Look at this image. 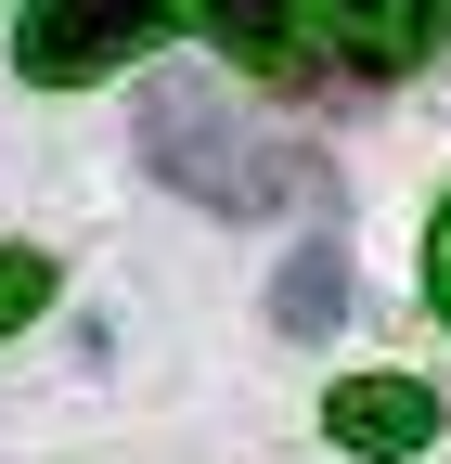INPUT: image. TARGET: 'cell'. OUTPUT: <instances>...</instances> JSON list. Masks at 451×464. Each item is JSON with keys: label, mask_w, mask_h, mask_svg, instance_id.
<instances>
[{"label": "cell", "mask_w": 451, "mask_h": 464, "mask_svg": "<svg viewBox=\"0 0 451 464\" xmlns=\"http://www.w3.org/2000/svg\"><path fill=\"white\" fill-rule=\"evenodd\" d=\"M426 297H438V323H451V207L426 219Z\"/></svg>", "instance_id": "cell-8"}, {"label": "cell", "mask_w": 451, "mask_h": 464, "mask_svg": "<svg viewBox=\"0 0 451 464\" xmlns=\"http://www.w3.org/2000/svg\"><path fill=\"white\" fill-rule=\"evenodd\" d=\"M335 310H349V246L310 232V246L271 271V323H284V335H335Z\"/></svg>", "instance_id": "cell-4"}, {"label": "cell", "mask_w": 451, "mask_h": 464, "mask_svg": "<svg viewBox=\"0 0 451 464\" xmlns=\"http://www.w3.org/2000/svg\"><path fill=\"white\" fill-rule=\"evenodd\" d=\"M39 310H52V258H39V246H0V335L39 323Z\"/></svg>", "instance_id": "cell-6"}, {"label": "cell", "mask_w": 451, "mask_h": 464, "mask_svg": "<svg viewBox=\"0 0 451 464\" xmlns=\"http://www.w3.org/2000/svg\"><path fill=\"white\" fill-rule=\"evenodd\" d=\"M322 426H335V451L400 464V451L438 439V387L426 374H349V387H322Z\"/></svg>", "instance_id": "cell-3"}, {"label": "cell", "mask_w": 451, "mask_h": 464, "mask_svg": "<svg viewBox=\"0 0 451 464\" xmlns=\"http://www.w3.org/2000/svg\"><path fill=\"white\" fill-rule=\"evenodd\" d=\"M438 14H451V0H400V14H387V39L413 52V39H438Z\"/></svg>", "instance_id": "cell-9"}, {"label": "cell", "mask_w": 451, "mask_h": 464, "mask_svg": "<svg viewBox=\"0 0 451 464\" xmlns=\"http://www.w3.org/2000/svg\"><path fill=\"white\" fill-rule=\"evenodd\" d=\"M194 14L233 39V52H258V65H284V0H194Z\"/></svg>", "instance_id": "cell-5"}, {"label": "cell", "mask_w": 451, "mask_h": 464, "mask_svg": "<svg viewBox=\"0 0 451 464\" xmlns=\"http://www.w3.org/2000/svg\"><path fill=\"white\" fill-rule=\"evenodd\" d=\"M142 155H155V181H181V194L219 207V219H271L284 194L322 181L297 142L245 130L233 91H206V78H155V91H142Z\"/></svg>", "instance_id": "cell-1"}, {"label": "cell", "mask_w": 451, "mask_h": 464, "mask_svg": "<svg viewBox=\"0 0 451 464\" xmlns=\"http://www.w3.org/2000/svg\"><path fill=\"white\" fill-rule=\"evenodd\" d=\"M322 14H335V39H349L361 65H400V39H387V0H322Z\"/></svg>", "instance_id": "cell-7"}, {"label": "cell", "mask_w": 451, "mask_h": 464, "mask_svg": "<svg viewBox=\"0 0 451 464\" xmlns=\"http://www.w3.org/2000/svg\"><path fill=\"white\" fill-rule=\"evenodd\" d=\"M168 26V0H26V39H14V65L26 78H103V65H130V52H155Z\"/></svg>", "instance_id": "cell-2"}]
</instances>
